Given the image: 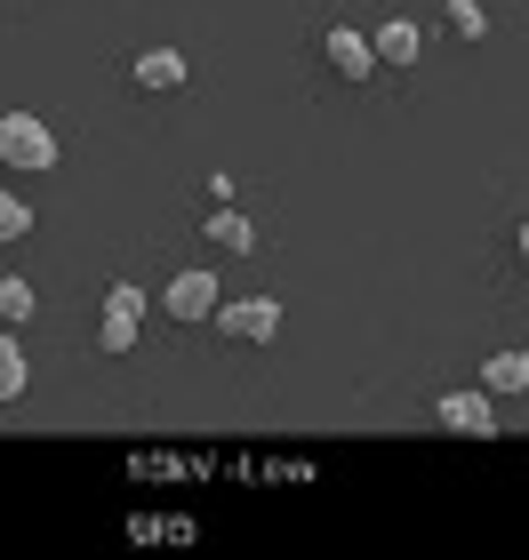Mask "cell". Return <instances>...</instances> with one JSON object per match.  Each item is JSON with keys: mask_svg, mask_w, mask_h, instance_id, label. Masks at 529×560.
Returning <instances> with one entry per match:
<instances>
[{"mask_svg": "<svg viewBox=\"0 0 529 560\" xmlns=\"http://www.w3.org/2000/svg\"><path fill=\"white\" fill-rule=\"evenodd\" d=\"M0 168H24V176L57 168V129L41 113H0Z\"/></svg>", "mask_w": 529, "mask_h": 560, "instance_id": "cell-1", "label": "cell"}, {"mask_svg": "<svg viewBox=\"0 0 529 560\" xmlns=\"http://www.w3.org/2000/svg\"><path fill=\"white\" fill-rule=\"evenodd\" d=\"M145 328V289L137 280H113L105 289V320H96V352H129Z\"/></svg>", "mask_w": 529, "mask_h": 560, "instance_id": "cell-2", "label": "cell"}, {"mask_svg": "<svg viewBox=\"0 0 529 560\" xmlns=\"http://www.w3.org/2000/svg\"><path fill=\"white\" fill-rule=\"evenodd\" d=\"M209 320L225 328V337H241V345H273V337H281V304H273V296H249V304H225L217 296Z\"/></svg>", "mask_w": 529, "mask_h": 560, "instance_id": "cell-3", "label": "cell"}, {"mask_svg": "<svg viewBox=\"0 0 529 560\" xmlns=\"http://www.w3.org/2000/svg\"><path fill=\"white\" fill-rule=\"evenodd\" d=\"M321 57H330L337 81H377V48H369V33H353V24H330V33H321Z\"/></svg>", "mask_w": 529, "mask_h": 560, "instance_id": "cell-4", "label": "cell"}, {"mask_svg": "<svg viewBox=\"0 0 529 560\" xmlns=\"http://www.w3.org/2000/svg\"><path fill=\"white\" fill-rule=\"evenodd\" d=\"M369 48H377V72H410V65L425 57V33H417L410 16H377Z\"/></svg>", "mask_w": 529, "mask_h": 560, "instance_id": "cell-5", "label": "cell"}, {"mask_svg": "<svg viewBox=\"0 0 529 560\" xmlns=\"http://www.w3.org/2000/svg\"><path fill=\"white\" fill-rule=\"evenodd\" d=\"M129 81L145 89V96H176L193 81V65H185V48H145V57L129 65Z\"/></svg>", "mask_w": 529, "mask_h": 560, "instance_id": "cell-6", "label": "cell"}, {"mask_svg": "<svg viewBox=\"0 0 529 560\" xmlns=\"http://www.w3.org/2000/svg\"><path fill=\"white\" fill-rule=\"evenodd\" d=\"M441 424L465 432V441H490L497 432V393H441Z\"/></svg>", "mask_w": 529, "mask_h": 560, "instance_id": "cell-7", "label": "cell"}, {"mask_svg": "<svg viewBox=\"0 0 529 560\" xmlns=\"http://www.w3.org/2000/svg\"><path fill=\"white\" fill-rule=\"evenodd\" d=\"M161 304H169V313L185 320V328H193V320H209V313H217V272H176L169 289H161Z\"/></svg>", "mask_w": 529, "mask_h": 560, "instance_id": "cell-8", "label": "cell"}, {"mask_svg": "<svg viewBox=\"0 0 529 560\" xmlns=\"http://www.w3.org/2000/svg\"><path fill=\"white\" fill-rule=\"evenodd\" d=\"M482 393L521 400L529 393V352H490V361H482Z\"/></svg>", "mask_w": 529, "mask_h": 560, "instance_id": "cell-9", "label": "cell"}, {"mask_svg": "<svg viewBox=\"0 0 529 560\" xmlns=\"http://www.w3.org/2000/svg\"><path fill=\"white\" fill-rule=\"evenodd\" d=\"M209 248H225V257H249V248H257V224H249L241 209H217V217H209Z\"/></svg>", "mask_w": 529, "mask_h": 560, "instance_id": "cell-10", "label": "cell"}, {"mask_svg": "<svg viewBox=\"0 0 529 560\" xmlns=\"http://www.w3.org/2000/svg\"><path fill=\"white\" fill-rule=\"evenodd\" d=\"M41 313V296H33V280H16V272H0V320H9V328H24V320H33Z\"/></svg>", "mask_w": 529, "mask_h": 560, "instance_id": "cell-11", "label": "cell"}, {"mask_svg": "<svg viewBox=\"0 0 529 560\" xmlns=\"http://www.w3.org/2000/svg\"><path fill=\"white\" fill-rule=\"evenodd\" d=\"M0 400H24V345L9 337V320H0Z\"/></svg>", "mask_w": 529, "mask_h": 560, "instance_id": "cell-12", "label": "cell"}, {"mask_svg": "<svg viewBox=\"0 0 529 560\" xmlns=\"http://www.w3.org/2000/svg\"><path fill=\"white\" fill-rule=\"evenodd\" d=\"M449 33H458V40H482V33H490L482 0H449Z\"/></svg>", "mask_w": 529, "mask_h": 560, "instance_id": "cell-13", "label": "cell"}, {"mask_svg": "<svg viewBox=\"0 0 529 560\" xmlns=\"http://www.w3.org/2000/svg\"><path fill=\"white\" fill-rule=\"evenodd\" d=\"M24 233H33V209H24V200L0 185V241H24Z\"/></svg>", "mask_w": 529, "mask_h": 560, "instance_id": "cell-14", "label": "cell"}, {"mask_svg": "<svg viewBox=\"0 0 529 560\" xmlns=\"http://www.w3.org/2000/svg\"><path fill=\"white\" fill-rule=\"evenodd\" d=\"M514 257H521V265H529V224H521V233H514Z\"/></svg>", "mask_w": 529, "mask_h": 560, "instance_id": "cell-15", "label": "cell"}]
</instances>
